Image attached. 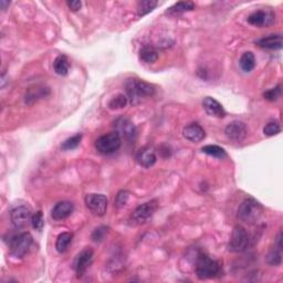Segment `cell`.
Segmentation results:
<instances>
[{"instance_id":"1","label":"cell","mask_w":283,"mask_h":283,"mask_svg":"<svg viewBox=\"0 0 283 283\" xmlns=\"http://www.w3.org/2000/svg\"><path fill=\"white\" fill-rule=\"evenodd\" d=\"M125 89L129 103L132 105H137L144 99L150 98L155 93V87L152 84L139 79H129L125 83Z\"/></svg>"},{"instance_id":"2","label":"cell","mask_w":283,"mask_h":283,"mask_svg":"<svg viewBox=\"0 0 283 283\" xmlns=\"http://www.w3.org/2000/svg\"><path fill=\"white\" fill-rule=\"evenodd\" d=\"M195 272L199 280L217 278L222 272L221 263L208 257L205 253H199L196 259Z\"/></svg>"},{"instance_id":"3","label":"cell","mask_w":283,"mask_h":283,"mask_svg":"<svg viewBox=\"0 0 283 283\" xmlns=\"http://www.w3.org/2000/svg\"><path fill=\"white\" fill-rule=\"evenodd\" d=\"M263 215V207L253 198L243 200L238 208V218L247 223H256Z\"/></svg>"},{"instance_id":"4","label":"cell","mask_w":283,"mask_h":283,"mask_svg":"<svg viewBox=\"0 0 283 283\" xmlns=\"http://www.w3.org/2000/svg\"><path fill=\"white\" fill-rule=\"evenodd\" d=\"M122 145V138L117 132H111L102 135L95 142V148L100 154L110 155L116 152Z\"/></svg>"},{"instance_id":"5","label":"cell","mask_w":283,"mask_h":283,"mask_svg":"<svg viewBox=\"0 0 283 283\" xmlns=\"http://www.w3.org/2000/svg\"><path fill=\"white\" fill-rule=\"evenodd\" d=\"M33 239L29 233H21L13 236L9 243L10 253L16 258H24L30 250Z\"/></svg>"},{"instance_id":"6","label":"cell","mask_w":283,"mask_h":283,"mask_svg":"<svg viewBox=\"0 0 283 283\" xmlns=\"http://www.w3.org/2000/svg\"><path fill=\"white\" fill-rule=\"evenodd\" d=\"M250 244V237L242 226H236L233 230L228 244V249L232 252H243Z\"/></svg>"},{"instance_id":"7","label":"cell","mask_w":283,"mask_h":283,"mask_svg":"<svg viewBox=\"0 0 283 283\" xmlns=\"http://www.w3.org/2000/svg\"><path fill=\"white\" fill-rule=\"evenodd\" d=\"M158 208V202L156 199L147 202L143 205L138 206L135 210L133 211L131 216V221L133 225H142L145 223L148 219L152 218V216L155 214Z\"/></svg>"},{"instance_id":"8","label":"cell","mask_w":283,"mask_h":283,"mask_svg":"<svg viewBox=\"0 0 283 283\" xmlns=\"http://www.w3.org/2000/svg\"><path fill=\"white\" fill-rule=\"evenodd\" d=\"M85 205L94 216L102 217L108 210V198L101 193H90L85 197Z\"/></svg>"},{"instance_id":"9","label":"cell","mask_w":283,"mask_h":283,"mask_svg":"<svg viewBox=\"0 0 283 283\" xmlns=\"http://www.w3.org/2000/svg\"><path fill=\"white\" fill-rule=\"evenodd\" d=\"M31 209L27 206L14 207L10 211V220L16 229H24L31 222Z\"/></svg>"},{"instance_id":"10","label":"cell","mask_w":283,"mask_h":283,"mask_svg":"<svg viewBox=\"0 0 283 283\" xmlns=\"http://www.w3.org/2000/svg\"><path fill=\"white\" fill-rule=\"evenodd\" d=\"M115 132L120 134L121 138H124L129 142V143H134V140L136 139L137 131L135 125H134L129 118L126 117H118L114 122Z\"/></svg>"},{"instance_id":"11","label":"cell","mask_w":283,"mask_h":283,"mask_svg":"<svg viewBox=\"0 0 283 283\" xmlns=\"http://www.w3.org/2000/svg\"><path fill=\"white\" fill-rule=\"evenodd\" d=\"M94 252L91 248H85L77 256L76 262H74V269H76L78 278H82L86 273L93 261Z\"/></svg>"},{"instance_id":"12","label":"cell","mask_w":283,"mask_h":283,"mask_svg":"<svg viewBox=\"0 0 283 283\" xmlns=\"http://www.w3.org/2000/svg\"><path fill=\"white\" fill-rule=\"evenodd\" d=\"M225 134L230 140L239 143V142H242L245 138V136H247V125L241 121H234L226 126Z\"/></svg>"},{"instance_id":"13","label":"cell","mask_w":283,"mask_h":283,"mask_svg":"<svg viewBox=\"0 0 283 283\" xmlns=\"http://www.w3.org/2000/svg\"><path fill=\"white\" fill-rule=\"evenodd\" d=\"M247 20L250 25L262 28L272 24L274 21V13L271 10H256L250 14Z\"/></svg>"},{"instance_id":"14","label":"cell","mask_w":283,"mask_h":283,"mask_svg":"<svg viewBox=\"0 0 283 283\" xmlns=\"http://www.w3.org/2000/svg\"><path fill=\"white\" fill-rule=\"evenodd\" d=\"M203 108L206 111V113L214 117L222 118L226 115V111L222 108L221 104L211 96H206L203 101Z\"/></svg>"},{"instance_id":"15","label":"cell","mask_w":283,"mask_h":283,"mask_svg":"<svg viewBox=\"0 0 283 283\" xmlns=\"http://www.w3.org/2000/svg\"><path fill=\"white\" fill-rule=\"evenodd\" d=\"M183 135L186 139L192 142V143H199L206 137V132L199 124L191 123L184 129Z\"/></svg>"},{"instance_id":"16","label":"cell","mask_w":283,"mask_h":283,"mask_svg":"<svg viewBox=\"0 0 283 283\" xmlns=\"http://www.w3.org/2000/svg\"><path fill=\"white\" fill-rule=\"evenodd\" d=\"M73 210L74 205L71 202H66V200H64V202L58 203L54 208H52L51 217L57 221L63 220L68 218L69 216H71Z\"/></svg>"},{"instance_id":"17","label":"cell","mask_w":283,"mask_h":283,"mask_svg":"<svg viewBox=\"0 0 283 283\" xmlns=\"http://www.w3.org/2000/svg\"><path fill=\"white\" fill-rule=\"evenodd\" d=\"M136 161L142 167L150 168L155 165L156 161H157V156H156V153L153 148L144 147L138 151L136 155Z\"/></svg>"},{"instance_id":"18","label":"cell","mask_w":283,"mask_h":283,"mask_svg":"<svg viewBox=\"0 0 283 283\" xmlns=\"http://www.w3.org/2000/svg\"><path fill=\"white\" fill-rule=\"evenodd\" d=\"M257 44L259 47L268 50H280L283 46V39L281 33H273L268 37H263V38L259 39L257 41Z\"/></svg>"},{"instance_id":"19","label":"cell","mask_w":283,"mask_h":283,"mask_svg":"<svg viewBox=\"0 0 283 283\" xmlns=\"http://www.w3.org/2000/svg\"><path fill=\"white\" fill-rule=\"evenodd\" d=\"M267 262L270 266H280L282 262V233L280 232L274 247L267 256Z\"/></svg>"},{"instance_id":"20","label":"cell","mask_w":283,"mask_h":283,"mask_svg":"<svg viewBox=\"0 0 283 283\" xmlns=\"http://www.w3.org/2000/svg\"><path fill=\"white\" fill-rule=\"evenodd\" d=\"M49 93L48 87L44 86H34V87H30L28 90V92L26 93V98L25 101L28 104H31L36 101H38L39 99H42Z\"/></svg>"},{"instance_id":"21","label":"cell","mask_w":283,"mask_h":283,"mask_svg":"<svg viewBox=\"0 0 283 283\" xmlns=\"http://www.w3.org/2000/svg\"><path fill=\"white\" fill-rule=\"evenodd\" d=\"M54 69L57 74L62 77L66 76V74L69 73L70 62H69V59L66 58V56L61 55L56 58V60L54 62Z\"/></svg>"},{"instance_id":"22","label":"cell","mask_w":283,"mask_h":283,"mask_svg":"<svg viewBox=\"0 0 283 283\" xmlns=\"http://www.w3.org/2000/svg\"><path fill=\"white\" fill-rule=\"evenodd\" d=\"M73 239L72 233H62L58 236L56 241V249L59 253H64L68 250L70 243Z\"/></svg>"},{"instance_id":"23","label":"cell","mask_w":283,"mask_h":283,"mask_svg":"<svg viewBox=\"0 0 283 283\" xmlns=\"http://www.w3.org/2000/svg\"><path fill=\"white\" fill-rule=\"evenodd\" d=\"M240 68L243 72H251L256 66V57L251 51L244 52V54L240 58Z\"/></svg>"},{"instance_id":"24","label":"cell","mask_w":283,"mask_h":283,"mask_svg":"<svg viewBox=\"0 0 283 283\" xmlns=\"http://www.w3.org/2000/svg\"><path fill=\"white\" fill-rule=\"evenodd\" d=\"M139 57H140L142 61L151 64V63H155L156 61H157L158 52L151 46H145L142 48V50L139 52Z\"/></svg>"},{"instance_id":"25","label":"cell","mask_w":283,"mask_h":283,"mask_svg":"<svg viewBox=\"0 0 283 283\" xmlns=\"http://www.w3.org/2000/svg\"><path fill=\"white\" fill-rule=\"evenodd\" d=\"M195 9V4L192 2H181L177 3L174 6L170 7V8L166 11L168 14H173V16H176V14H181L187 11H191Z\"/></svg>"},{"instance_id":"26","label":"cell","mask_w":283,"mask_h":283,"mask_svg":"<svg viewBox=\"0 0 283 283\" xmlns=\"http://www.w3.org/2000/svg\"><path fill=\"white\" fill-rule=\"evenodd\" d=\"M157 2L156 0H143L139 2L137 5V14L139 17H143L145 14L152 12L156 7H157Z\"/></svg>"},{"instance_id":"27","label":"cell","mask_w":283,"mask_h":283,"mask_svg":"<svg viewBox=\"0 0 283 283\" xmlns=\"http://www.w3.org/2000/svg\"><path fill=\"white\" fill-rule=\"evenodd\" d=\"M202 151H203V153L209 155V156H213V157H215V158H219V160L225 158L227 156L226 151L218 145H206L202 148Z\"/></svg>"},{"instance_id":"28","label":"cell","mask_w":283,"mask_h":283,"mask_svg":"<svg viewBox=\"0 0 283 283\" xmlns=\"http://www.w3.org/2000/svg\"><path fill=\"white\" fill-rule=\"evenodd\" d=\"M128 103H129L128 96L124 94H118L110 100L109 108L111 110H120L128 105Z\"/></svg>"},{"instance_id":"29","label":"cell","mask_w":283,"mask_h":283,"mask_svg":"<svg viewBox=\"0 0 283 283\" xmlns=\"http://www.w3.org/2000/svg\"><path fill=\"white\" fill-rule=\"evenodd\" d=\"M82 139V134H77V135H74L68 139H65L62 145H61V150L62 151H72L74 148H77Z\"/></svg>"},{"instance_id":"30","label":"cell","mask_w":283,"mask_h":283,"mask_svg":"<svg viewBox=\"0 0 283 283\" xmlns=\"http://www.w3.org/2000/svg\"><path fill=\"white\" fill-rule=\"evenodd\" d=\"M263 133L264 135L267 136H274V135H278V134L281 133V126L279 124V122L277 121H271L268 123L264 129H263Z\"/></svg>"},{"instance_id":"31","label":"cell","mask_w":283,"mask_h":283,"mask_svg":"<svg viewBox=\"0 0 283 283\" xmlns=\"http://www.w3.org/2000/svg\"><path fill=\"white\" fill-rule=\"evenodd\" d=\"M281 96V85H277L275 87H272L270 89V90H268L263 93V98L267 100V101H270V102H274L277 101L279 98Z\"/></svg>"},{"instance_id":"32","label":"cell","mask_w":283,"mask_h":283,"mask_svg":"<svg viewBox=\"0 0 283 283\" xmlns=\"http://www.w3.org/2000/svg\"><path fill=\"white\" fill-rule=\"evenodd\" d=\"M130 198V192L128 190H120L117 192L116 198H115V206L117 208L124 207L129 202Z\"/></svg>"},{"instance_id":"33","label":"cell","mask_w":283,"mask_h":283,"mask_svg":"<svg viewBox=\"0 0 283 283\" xmlns=\"http://www.w3.org/2000/svg\"><path fill=\"white\" fill-rule=\"evenodd\" d=\"M31 225L36 230H38V232H41L44 226V220H43V215L40 210L37 211L34 215H32Z\"/></svg>"},{"instance_id":"34","label":"cell","mask_w":283,"mask_h":283,"mask_svg":"<svg viewBox=\"0 0 283 283\" xmlns=\"http://www.w3.org/2000/svg\"><path fill=\"white\" fill-rule=\"evenodd\" d=\"M108 235V228L107 227H99L96 228L94 232L92 233V240L95 242H101L104 239H105V237Z\"/></svg>"},{"instance_id":"35","label":"cell","mask_w":283,"mask_h":283,"mask_svg":"<svg viewBox=\"0 0 283 283\" xmlns=\"http://www.w3.org/2000/svg\"><path fill=\"white\" fill-rule=\"evenodd\" d=\"M66 5L69 6V8L73 11H78L80 8H81V6H82V3L79 2V0H72V2H68L66 3Z\"/></svg>"},{"instance_id":"36","label":"cell","mask_w":283,"mask_h":283,"mask_svg":"<svg viewBox=\"0 0 283 283\" xmlns=\"http://www.w3.org/2000/svg\"><path fill=\"white\" fill-rule=\"evenodd\" d=\"M9 5H10L9 2H5V0H2V2H0V6H2V9L3 10H5L6 7L9 6Z\"/></svg>"}]
</instances>
